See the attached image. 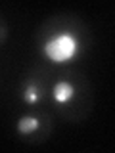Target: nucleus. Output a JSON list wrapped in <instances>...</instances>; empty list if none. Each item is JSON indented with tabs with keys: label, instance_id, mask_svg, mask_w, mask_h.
<instances>
[{
	"label": "nucleus",
	"instance_id": "obj_2",
	"mask_svg": "<svg viewBox=\"0 0 115 153\" xmlns=\"http://www.w3.org/2000/svg\"><path fill=\"white\" fill-rule=\"evenodd\" d=\"M73 94H75V88H73V84H69V82H58L54 86V98L58 100L60 103H65V102H69L71 98H73Z\"/></svg>",
	"mask_w": 115,
	"mask_h": 153
},
{
	"label": "nucleus",
	"instance_id": "obj_3",
	"mask_svg": "<svg viewBox=\"0 0 115 153\" xmlns=\"http://www.w3.org/2000/svg\"><path fill=\"white\" fill-rule=\"evenodd\" d=\"M17 128H19V132L29 134V132H33V130L38 128V119L37 117H23V119H19Z\"/></svg>",
	"mask_w": 115,
	"mask_h": 153
},
{
	"label": "nucleus",
	"instance_id": "obj_4",
	"mask_svg": "<svg viewBox=\"0 0 115 153\" xmlns=\"http://www.w3.org/2000/svg\"><path fill=\"white\" fill-rule=\"evenodd\" d=\"M38 96H40V92H38L37 84H29L27 88H25V92H23V98H25L27 103H37Z\"/></svg>",
	"mask_w": 115,
	"mask_h": 153
},
{
	"label": "nucleus",
	"instance_id": "obj_1",
	"mask_svg": "<svg viewBox=\"0 0 115 153\" xmlns=\"http://www.w3.org/2000/svg\"><path fill=\"white\" fill-rule=\"evenodd\" d=\"M44 54L50 57L52 61L60 63V61H67L77 54V38L73 35H60L54 40H50L44 46Z\"/></svg>",
	"mask_w": 115,
	"mask_h": 153
}]
</instances>
